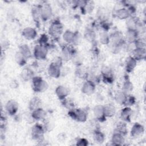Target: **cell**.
<instances>
[{
  "label": "cell",
  "instance_id": "obj_1",
  "mask_svg": "<svg viewBox=\"0 0 146 146\" xmlns=\"http://www.w3.org/2000/svg\"><path fill=\"white\" fill-rule=\"evenodd\" d=\"M31 81L33 90L35 92H43L46 91L48 87L47 82L40 76H34L31 79Z\"/></svg>",
  "mask_w": 146,
  "mask_h": 146
},
{
  "label": "cell",
  "instance_id": "obj_2",
  "mask_svg": "<svg viewBox=\"0 0 146 146\" xmlns=\"http://www.w3.org/2000/svg\"><path fill=\"white\" fill-rule=\"evenodd\" d=\"M63 28L62 23L59 20H54L49 27V34L54 39H57L63 34Z\"/></svg>",
  "mask_w": 146,
  "mask_h": 146
},
{
  "label": "cell",
  "instance_id": "obj_3",
  "mask_svg": "<svg viewBox=\"0 0 146 146\" xmlns=\"http://www.w3.org/2000/svg\"><path fill=\"white\" fill-rule=\"evenodd\" d=\"M68 115L74 120L81 123H84L87 120V112L81 108L69 110Z\"/></svg>",
  "mask_w": 146,
  "mask_h": 146
},
{
  "label": "cell",
  "instance_id": "obj_4",
  "mask_svg": "<svg viewBox=\"0 0 146 146\" xmlns=\"http://www.w3.org/2000/svg\"><path fill=\"white\" fill-rule=\"evenodd\" d=\"M46 132L43 125L39 123L35 124L31 128V133L32 138L38 141H42Z\"/></svg>",
  "mask_w": 146,
  "mask_h": 146
},
{
  "label": "cell",
  "instance_id": "obj_5",
  "mask_svg": "<svg viewBox=\"0 0 146 146\" xmlns=\"http://www.w3.org/2000/svg\"><path fill=\"white\" fill-rule=\"evenodd\" d=\"M48 53V48L47 46L40 45L39 44L36 45L34 48V56L36 59L44 60L47 58Z\"/></svg>",
  "mask_w": 146,
  "mask_h": 146
},
{
  "label": "cell",
  "instance_id": "obj_6",
  "mask_svg": "<svg viewBox=\"0 0 146 146\" xmlns=\"http://www.w3.org/2000/svg\"><path fill=\"white\" fill-rule=\"evenodd\" d=\"M41 19L46 21L50 19L52 15V10L51 5L47 2H44L40 5Z\"/></svg>",
  "mask_w": 146,
  "mask_h": 146
},
{
  "label": "cell",
  "instance_id": "obj_7",
  "mask_svg": "<svg viewBox=\"0 0 146 146\" xmlns=\"http://www.w3.org/2000/svg\"><path fill=\"white\" fill-rule=\"evenodd\" d=\"M95 89V83L91 80H87L83 83L81 91L84 94L90 96L94 93Z\"/></svg>",
  "mask_w": 146,
  "mask_h": 146
},
{
  "label": "cell",
  "instance_id": "obj_8",
  "mask_svg": "<svg viewBox=\"0 0 146 146\" xmlns=\"http://www.w3.org/2000/svg\"><path fill=\"white\" fill-rule=\"evenodd\" d=\"M60 66L56 63L51 62L48 67V74L53 78H58L60 77L61 74Z\"/></svg>",
  "mask_w": 146,
  "mask_h": 146
},
{
  "label": "cell",
  "instance_id": "obj_9",
  "mask_svg": "<svg viewBox=\"0 0 146 146\" xmlns=\"http://www.w3.org/2000/svg\"><path fill=\"white\" fill-rule=\"evenodd\" d=\"M76 52L75 49L71 45L64 46L62 50V59L66 61H68L72 59L73 55Z\"/></svg>",
  "mask_w": 146,
  "mask_h": 146
},
{
  "label": "cell",
  "instance_id": "obj_10",
  "mask_svg": "<svg viewBox=\"0 0 146 146\" xmlns=\"http://www.w3.org/2000/svg\"><path fill=\"white\" fill-rule=\"evenodd\" d=\"M5 110L6 112L11 116L15 115L18 110V103L14 100H8L5 104Z\"/></svg>",
  "mask_w": 146,
  "mask_h": 146
},
{
  "label": "cell",
  "instance_id": "obj_11",
  "mask_svg": "<svg viewBox=\"0 0 146 146\" xmlns=\"http://www.w3.org/2000/svg\"><path fill=\"white\" fill-rule=\"evenodd\" d=\"M144 132V127L139 123H136L132 125L131 129L130 134L132 137L137 138L142 136Z\"/></svg>",
  "mask_w": 146,
  "mask_h": 146
},
{
  "label": "cell",
  "instance_id": "obj_12",
  "mask_svg": "<svg viewBox=\"0 0 146 146\" xmlns=\"http://www.w3.org/2000/svg\"><path fill=\"white\" fill-rule=\"evenodd\" d=\"M93 113L95 118L100 122H103L106 120V117L104 113L103 106L97 105L93 109Z\"/></svg>",
  "mask_w": 146,
  "mask_h": 146
},
{
  "label": "cell",
  "instance_id": "obj_13",
  "mask_svg": "<svg viewBox=\"0 0 146 146\" xmlns=\"http://www.w3.org/2000/svg\"><path fill=\"white\" fill-rule=\"evenodd\" d=\"M55 92L59 99L60 100H63L67 98L69 95L70 91L67 87L63 85H60L55 88Z\"/></svg>",
  "mask_w": 146,
  "mask_h": 146
},
{
  "label": "cell",
  "instance_id": "obj_14",
  "mask_svg": "<svg viewBox=\"0 0 146 146\" xmlns=\"http://www.w3.org/2000/svg\"><path fill=\"white\" fill-rule=\"evenodd\" d=\"M22 36L27 40H33L37 36V32L34 28L27 27L23 29L22 31Z\"/></svg>",
  "mask_w": 146,
  "mask_h": 146
},
{
  "label": "cell",
  "instance_id": "obj_15",
  "mask_svg": "<svg viewBox=\"0 0 146 146\" xmlns=\"http://www.w3.org/2000/svg\"><path fill=\"white\" fill-rule=\"evenodd\" d=\"M139 33L136 30H130L127 29L124 36L125 42L128 43H134L139 38Z\"/></svg>",
  "mask_w": 146,
  "mask_h": 146
},
{
  "label": "cell",
  "instance_id": "obj_16",
  "mask_svg": "<svg viewBox=\"0 0 146 146\" xmlns=\"http://www.w3.org/2000/svg\"><path fill=\"white\" fill-rule=\"evenodd\" d=\"M46 111L42 108H38L33 111H31V118L36 121H40L42 120H44L46 118Z\"/></svg>",
  "mask_w": 146,
  "mask_h": 146
},
{
  "label": "cell",
  "instance_id": "obj_17",
  "mask_svg": "<svg viewBox=\"0 0 146 146\" xmlns=\"http://www.w3.org/2000/svg\"><path fill=\"white\" fill-rule=\"evenodd\" d=\"M111 141L112 145H121L124 142V135L115 130L112 135Z\"/></svg>",
  "mask_w": 146,
  "mask_h": 146
},
{
  "label": "cell",
  "instance_id": "obj_18",
  "mask_svg": "<svg viewBox=\"0 0 146 146\" xmlns=\"http://www.w3.org/2000/svg\"><path fill=\"white\" fill-rule=\"evenodd\" d=\"M132 111L129 107L125 106L120 112V118L124 122H130Z\"/></svg>",
  "mask_w": 146,
  "mask_h": 146
},
{
  "label": "cell",
  "instance_id": "obj_19",
  "mask_svg": "<svg viewBox=\"0 0 146 146\" xmlns=\"http://www.w3.org/2000/svg\"><path fill=\"white\" fill-rule=\"evenodd\" d=\"M137 65V60L132 56H129L125 61V68L128 73L132 72Z\"/></svg>",
  "mask_w": 146,
  "mask_h": 146
},
{
  "label": "cell",
  "instance_id": "obj_20",
  "mask_svg": "<svg viewBox=\"0 0 146 146\" xmlns=\"http://www.w3.org/2000/svg\"><path fill=\"white\" fill-rule=\"evenodd\" d=\"M116 17L119 19H127L131 15V14L128 10L126 8H120L115 11Z\"/></svg>",
  "mask_w": 146,
  "mask_h": 146
},
{
  "label": "cell",
  "instance_id": "obj_21",
  "mask_svg": "<svg viewBox=\"0 0 146 146\" xmlns=\"http://www.w3.org/2000/svg\"><path fill=\"white\" fill-rule=\"evenodd\" d=\"M132 56L137 61L144 59L146 56L145 48H136L132 52Z\"/></svg>",
  "mask_w": 146,
  "mask_h": 146
},
{
  "label": "cell",
  "instance_id": "obj_22",
  "mask_svg": "<svg viewBox=\"0 0 146 146\" xmlns=\"http://www.w3.org/2000/svg\"><path fill=\"white\" fill-rule=\"evenodd\" d=\"M42 101L40 98L38 97H33L30 100L29 104V108L31 111H33L38 108L41 107Z\"/></svg>",
  "mask_w": 146,
  "mask_h": 146
},
{
  "label": "cell",
  "instance_id": "obj_23",
  "mask_svg": "<svg viewBox=\"0 0 146 146\" xmlns=\"http://www.w3.org/2000/svg\"><path fill=\"white\" fill-rule=\"evenodd\" d=\"M103 110L106 117H111L113 116L116 112V108L112 104H107L106 106H103Z\"/></svg>",
  "mask_w": 146,
  "mask_h": 146
},
{
  "label": "cell",
  "instance_id": "obj_24",
  "mask_svg": "<svg viewBox=\"0 0 146 146\" xmlns=\"http://www.w3.org/2000/svg\"><path fill=\"white\" fill-rule=\"evenodd\" d=\"M84 37L86 39V40H87L88 42L93 43L95 41L96 34L92 29L87 28L84 31Z\"/></svg>",
  "mask_w": 146,
  "mask_h": 146
},
{
  "label": "cell",
  "instance_id": "obj_25",
  "mask_svg": "<svg viewBox=\"0 0 146 146\" xmlns=\"http://www.w3.org/2000/svg\"><path fill=\"white\" fill-rule=\"evenodd\" d=\"M105 135L100 130L96 129L93 133V139L98 144H102L105 140Z\"/></svg>",
  "mask_w": 146,
  "mask_h": 146
},
{
  "label": "cell",
  "instance_id": "obj_26",
  "mask_svg": "<svg viewBox=\"0 0 146 146\" xmlns=\"http://www.w3.org/2000/svg\"><path fill=\"white\" fill-rule=\"evenodd\" d=\"M75 36V32L70 30H67L63 33L62 37L65 42L68 44H72Z\"/></svg>",
  "mask_w": 146,
  "mask_h": 146
},
{
  "label": "cell",
  "instance_id": "obj_27",
  "mask_svg": "<svg viewBox=\"0 0 146 146\" xmlns=\"http://www.w3.org/2000/svg\"><path fill=\"white\" fill-rule=\"evenodd\" d=\"M127 95L125 94L124 92H123L122 91H119L115 95V102L120 105L124 106L126 99H127Z\"/></svg>",
  "mask_w": 146,
  "mask_h": 146
},
{
  "label": "cell",
  "instance_id": "obj_28",
  "mask_svg": "<svg viewBox=\"0 0 146 146\" xmlns=\"http://www.w3.org/2000/svg\"><path fill=\"white\" fill-rule=\"evenodd\" d=\"M18 51H19L27 59L31 56V50L29 46L26 44H22L20 45Z\"/></svg>",
  "mask_w": 146,
  "mask_h": 146
},
{
  "label": "cell",
  "instance_id": "obj_29",
  "mask_svg": "<svg viewBox=\"0 0 146 146\" xmlns=\"http://www.w3.org/2000/svg\"><path fill=\"white\" fill-rule=\"evenodd\" d=\"M31 15L34 21L38 23L39 22L40 19H41L40 16V6H33L31 9Z\"/></svg>",
  "mask_w": 146,
  "mask_h": 146
},
{
  "label": "cell",
  "instance_id": "obj_30",
  "mask_svg": "<svg viewBox=\"0 0 146 146\" xmlns=\"http://www.w3.org/2000/svg\"><path fill=\"white\" fill-rule=\"evenodd\" d=\"M133 88V84L131 82L129 79L128 78L125 79L122 87V91L124 92L127 95H129L132 91Z\"/></svg>",
  "mask_w": 146,
  "mask_h": 146
},
{
  "label": "cell",
  "instance_id": "obj_31",
  "mask_svg": "<svg viewBox=\"0 0 146 146\" xmlns=\"http://www.w3.org/2000/svg\"><path fill=\"white\" fill-rule=\"evenodd\" d=\"M127 20L126 22V25L127 27V29H130V30H136L137 24L138 23V21H139L137 18L130 16Z\"/></svg>",
  "mask_w": 146,
  "mask_h": 146
},
{
  "label": "cell",
  "instance_id": "obj_32",
  "mask_svg": "<svg viewBox=\"0 0 146 146\" xmlns=\"http://www.w3.org/2000/svg\"><path fill=\"white\" fill-rule=\"evenodd\" d=\"M14 59L17 63L20 66H23L26 64L27 59L19 51H18L15 54Z\"/></svg>",
  "mask_w": 146,
  "mask_h": 146
},
{
  "label": "cell",
  "instance_id": "obj_33",
  "mask_svg": "<svg viewBox=\"0 0 146 146\" xmlns=\"http://www.w3.org/2000/svg\"><path fill=\"white\" fill-rule=\"evenodd\" d=\"M99 41L102 44H108L110 42V36L106 31H102L99 35Z\"/></svg>",
  "mask_w": 146,
  "mask_h": 146
},
{
  "label": "cell",
  "instance_id": "obj_34",
  "mask_svg": "<svg viewBox=\"0 0 146 146\" xmlns=\"http://www.w3.org/2000/svg\"><path fill=\"white\" fill-rule=\"evenodd\" d=\"M116 131H117L121 133L124 136L127 133V132H128L127 128L126 122H124L123 121H122L121 122H119L117 124V126H116Z\"/></svg>",
  "mask_w": 146,
  "mask_h": 146
},
{
  "label": "cell",
  "instance_id": "obj_35",
  "mask_svg": "<svg viewBox=\"0 0 146 146\" xmlns=\"http://www.w3.org/2000/svg\"><path fill=\"white\" fill-rule=\"evenodd\" d=\"M33 71L30 70H25L21 74V77L24 80H29L32 79L34 77Z\"/></svg>",
  "mask_w": 146,
  "mask_h": 146
},
{
  "label": "cell",
  "instance_id": "obj_36",
  "mask_svg": "<svg viewBox=\"0 0 146 146\" xmlns=\"http://www.w3.org/2000/svg\"><path fill=\"white\" fill-rule=\"evenodd\" d=\"M135 101H136L135 98L134 96H133V95H131L130 94L127 95V99H126V101H125L124 106H127V107L132 106V105L135 104Z\"/></svg>",
  "mask_w": 146,
  "mask_h": 146
},
{
  "label": "cell",
  "instance_id": "obj_37",
  "mask_svg": "<svg viewBox=\"0 0 146 146\" xmlns=\"http://www.w3.org/2000/svg\"><path fill=\"white\" fill-rule=\"evenodd\" d=\"M135 44L136 48H145V40L141 38H138L135 42Z\"/></svg>",
  "mask_w": 146,
  "mask_h": 146
},
{
  "label": "cell",
  "instance_id": "obj_38",
  "mask_svg": "<svg viewBox=\"0 0 146 146\" xmlns=\"http://www.w3.org/2000/svg\"><path fill=\"white\" fill-rule=\"evenodd\" d=\"M48 39L47 36L44 34H42L39 39V44L40 45L47 46V43L48 42Z\"/></svg>",
  "mask_w": 146,
  "mask_h": 146
},
{
  "label": "cell",
  "instance_id": "obj_39",
  "mask_svg": "<svg viewBox=\"0 0 146 146\" xmlns=\"http://www.w3.org/2000/svg\"><path fill=\"white\" fill-rule=\"evenodd\" d=\"M76 144L78 146H86L88 144V141L84 138H80L76 141Z\"/></svg>",
  "mask_w": 146,
  "mask_h": 146
},
{
  "label": "cell",
  "instance_id": "obj_40",
  "mask_svg": "<svg viewBox=\"0 0 146 146\" xmlns=\"http://www.w3.org/2000/svg\"><path fill=\"white\" fill-rule=\"evenodd\" d=\"M45 120V119H44ZM45 131H50L51 129L53 128V124L51 123V121H50V120H45V123H44V125H43Z\"/></svg>",
  "mask_w": 146,
  "mask_h": 146
}]
</instances>
